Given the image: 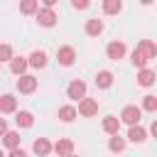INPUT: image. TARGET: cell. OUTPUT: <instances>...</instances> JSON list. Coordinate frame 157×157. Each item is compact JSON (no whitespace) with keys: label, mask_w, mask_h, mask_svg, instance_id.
<instances>
[{"label":"cell","mask_w":157,"mask_h":157,"mask_svg":"<svg viewBox=\"0 0 157 157\" xmlns=\"http://www.w3.org/2000/svg\"><path fill=\"white\" fill-rule=\"evenodd\" d=\"M34 17H37V25H39V27H47V29H49V27H54V25H56V20H59L56 10H54V7H47V5L37 7Z\"/></svg>","instance_id":"1"},{"label":"cell","mask_w":157,"mask_h":157,"mask_svg":"<svg viewBox=\"0 0 157 157\" xmlns=\"http://www.w3.org/2000/svg\"><path fill=\"white\" fill-rule=\"evenodd\" d=\"M37 86H39V81H37L32 74H27V71H25V74H20V76H17V81H15V88H17L20 93H27V96H29V93H34V91H37Z\"/></svg>","instance_id":"2"},{"label":"cell","mask_w":157,"mask_h":157,"mask_svg":"<svg viewBox=\"0 0 157 157\" xmlns=\"http://www.w3.org/2000/svg\"><path fill=\"white\" fill-rule=\"evenodd\" d=\"M76 103H78V108H76L78 115H83V118H93V115H98V98H88V96H83V98H78Z\"/></svg>","instance_id":"3"},{"label":"cell","mask_w":157,"mask_h":157,"mask_svg":"<svg viewBox=\"0 0 157 157\" xmlns=\"http://www.w3.org/2000/svg\"><path fill=\"white\" fill-rule=\"evenodd\" d=\"M125 54H128L125 42H120V39L108 42V47H105V56H108L110 61H120V59H125Z\"/></svg>","instance_id":"4"},{"label":"cell","mask_w":157,"mask_h":157,"mask_svg":"<svg viewBox=\"0 0 157 157\" xmlns=\"http://www.w3.org/2000/svg\"><path fill=\"white\" fill-rule=\"evenodd\" d=\"M56 61H59V66H74L76 64V49L71 44L59 47L56 49Z\"/></svg>","instance_id":"5"},{"label":"cell","mask_w":157,"mask_h":157,"mask_svg":"<svg viewBox=\"0 0 157 157\" xmlns=\"http://www.w3.org/2000/svg\"><path fill=\"white\" fill-rule=\"evenodd\" d=\"M118 118H120V123H125V125H135V123H140V118H142V108H140V105H125Z\"/></svg>","instance_id":"6"},{"label":"cell","mask_w":157,"mask_h":157,"mask_svg":"<svg viewBox=\"0 0 157 157\" xmlns=\"http://www.w3.org/2000/svg\"><path fill=\"white\" fill-rule=\"evenodd\" d=\"M128 142H132V145H142L145 140H147V130L140 125V123H135V125H128V137H125Z\"/></svg>","instance_id":"7"},{"label":"cell","mask_w":157,"mask_h":157,"mask_svg":"<svg viewBox=\"0 0 157 157\" xmlns=\"http://www.w3.org/2000/svg\"><path fill=\"white\" fill-rule=\"evenodd\" d=\"M86 96V83L81 81V78H74L69 86H66V98H71L74 103L78 101V98H83Z\"/></svg>","instance_id":"8"},{"label":"cell","mask_w":157,"mask_h":157,"mask_svg":"<svg viewBox=\"0 0 157 157\" xmlns=\"http://www.w3.org/2000/svg\"><path fill=\"white\" fill-rule=\"evenodd\" d=\"M103 29H105V25H103V20H101V17H88V20H86V25H83V32H86L88 37H101V34H103Z\"/></svg>","instance_id":"9"},{"label":"cell","mask_w":157,"mask_h":157,"mask_svg":"<svg viewBox=\"0 0 157 157\" xmlns=\"http://www.w3.org/2000/svg\"><path fill=\"white\" fill-rule=\"evenodd\" d=\"M15 125H17V130H27L34 125V115L29 110H15Z\"/></svg>","instance_id":"10"},{"label":"cell","mask_w":157,"mask_h":157,"mask_svg":"<svg viewBox=\"0 0 157 157\" xmlns=\"http://www.w3.org/2000/svg\"><path fill=\"white\" fill-rule=\"evenodd\" d=\"M27 64H29L32 69H44V66H47V52H44V49H34V52L27 56Z\"/></svg>","instance_id":"11"},{"label":"cell","mask_w":157,"mask_h":157,"mask_svg":"<svg viewBox=\"0 0 157 157\" xmlns=\"http://www.w3.org/2000/svg\"><path fill=\"white\" fill-rule=\"evenodd\" d=\"M155 78H157V74H155L152 69H147V66L137 69V86H145V88H150V86L155 83Z\"/></svg>","instance_id":"12"},{"label":"cell","mask_w":157,"mask_h":157,"mask_svg":"<svg viewBox=\"0 0 157 157\" xmlns=\"http://www.w3.org/2000/svg\"><path fill=\"white\" fill-rule=\"evenodd\" d=\"M7 64H10V71H12L15 76H20V74H25V71L29 69V64H27V56H15V54H12V59H10Z\"/></svg>","instance_id":"13"},{"label":"cell","mask_w":157,"mask_h":157,"mask_svg":"<svg viewBox=\"0 0 157 157\" xmlns=\"http://www.w3.org/2000/svg\"><path fill=\"white\" fill-rule=\"evenodd\" d=\"M113 71H108V69H103V71H98L96 74V88H101V91H105V88H110L113 86Z\"/></svg>","instance_id":"14"},{"label":"cell","mask_w":157,"mask_h":157,"mask_svg":"<svg viewBox=\"0 0 157 157\" xmlns=\"http://www.w3.org/2000/svg\"><path fill=\"white\" fill-rule=\"evenodd\" d=\"M120 118H115V115H105L103 118V123H101V128H103V132L105 135H113V132H120Z\"/></svg>","instance_id":"15"},{"label":"cell","mask_w":157,"mask_h":157,"mask_svg":"<svg viewBox=\"0 0 157 157\" xmlns=\"http://www.w3.org/2000/svg\"><path fill=\"white\" fill-rule=\"evenodd\" d=\"M76 118H78V113H76V105L74 103H66V105L59 108V120L61 123H74Z\"/></svg>","instance_id":"16"},{"label":"cell","mask_w":157,"mask_h":157,"mask_svg":"<svg viewBox=\"0 0 157 157\" xmlns=\"http://www.w3.org/2000/svg\"><path fill=\"white\" fill-rule=\"evenodd\" d=\"M17 110V98L12 93H2L0 96V113H15Z\"/></svg>","instance_id":"17"},{"label":"cell","mask_w":157,"mask_h":157,"mask_svg":"<svg viewBox=\"0 0 157 157\" xmlns=\"http://www.w3.org/2000/svg\"><path fill=\"white\" fill-rule=\"evenodd\" d=\"M0 137H2V145H5L7 150L17 147V145H20V140H22V137H20V130H5Z\"/></svg>","instance_id":"18"},{"label":"cell","mask_w":157,"mask_h":157,"mask_svg":"<svg viewBox=\"0 0 157 157\" xmlns=\"http://www.w3.org/2000/svg\"><path fill=\"white\" fill-rule=\"evenodd\" d=\"M125 147H128V140L120 137V132H113L108 140V150L110 152H125Z\"/></svg>","instance_id":"19"},{"label":"cell","mask_w":157,"mask_h":157,"mask_svg":"<svg viewBox=\"0 0 157 157\" xmlns=\"http://www.w3.org/2000/svg\"><path fill=\"white\" fill-rule=\"evenodd\" d=\"M32 152H34V155H39V157H44V155H49V152H52V142H49L47 137H37V140H34V145H32Z\"/></svg>","instance_id":"20"},{"label":"cell","mask_w":157,"mask_h":157,"mask_svg":"<svg viewBox=\"0 0 157 157\" xmlns=\"http://www.w3.org/2000/svg\"><path fill=\"white\" fill-rule=\"evenodd\" d=\"M52 152H56V155H71L74 152V142L66 140V137H61V140H56L52 145Z\"/></svg>","instance_id":"21"},{"label":"cell","mask_w":157,"mask_h":157,"mask_svg":"<svg viewBox=\"0 0 157 157\" xmlns=\"http://www.w3.org/2000/svg\"><path fill=\"white\" fill-rule=\"evenodd\" d=\"M137 49H142V52H145V56H147L150 61L157 56V44H155L152 39H140V42H137Z\"/></svg>","instance_id":"22"},{"label":"cell","mask_w":157,"mask_h":157,"mask_svg":"<svg viewBox=\"0 0 157 157\" xmlns=\"http://www.w3.org/2000/svg\"><path fill=\"white\" fill-rule=\"evenodd\" d=\"M130 61H132V66H135V69H142V66H147V64H150V59L145 56V52H142V49H137V47L130 52Z\"/></svg>","instance_id":"23"},{"label":"cell","mask_w":157,"mask_h":157,"mask_svg":"<svg viewBox=\"0 0 157 157\" xmlns=\"http://www.w3.org/2000/svg\"><path fill=\"white\" fill-rule=\"evenodd\" d=\"M103 12H105V15H118V12H123V0H103Z\"/></svg>","instance_id":"24"},{"label":"cell","mask_w":157,"mask_h":157,"mask_svg":"<svg viewBox=\"0 0 157 157\" xmlns=\"http://www.w3.org/2000/svg\"><path fill=\"white\" fill-rule=\"evenodd\" d=\"M39 7V0H20V12L22 15H34Z\"/></svg>","instance_id":"25"},{"label":"cell","mask_w":157,"mask_h":157,"mask_svg":"<svg viewBox=\"0 0 157 157\" xmlns=\"http://www.w3.org/2000/svg\"><path fill=\"white\" fill-rule=\"evenodd\" d=\"M142 110H147V113H155L157 110V96H152V93H147L145 98H142V105H140Z\"/></svg>","instance_id":"26"},{"label":"cell","mask_w":157,"mask_h":157,"mask_svg":"<svg viewBox=\"0 0 157 157\" xmlns=\"http://www.w3.org/2000/svg\"><path fill=\"white\" fill-rule=\"evenodd\" d=\"M12 54H15V52H12L10 44H0V64H2V61H10Z\"/></svg>","instance_id":"27"},{"label":"cell","mask_w":157,"mask_h":157,"mask_svg":"<svg viewBox=\"0 0 157 157\" xmlns=\"http://www.w3.org/2000/svg\"><path fill=\"white\" fill-rule=\"evenodd\" d=\"M91 5V0H71V7L74 10H86Z\"/></svg>","instance_id":"28"},{"label":"cell","mask_w":157,"mask_h":157,"mask_svg":"<svg viewBox=\"0 0 157 157\" xmlns=\"http://www.w3.org/2000/svg\"><path fill=\"white\" fill-rule=\"evenodd\" d=\"M5 130H7V120H5V118H0V135H2Z\"/></svg>","instance_id":"29"},{"label":"cell","mask_w":157,"mask_h":157,"mask_svg":"<svg viewBox=\"0 0 157 157\" xmlns=\"http://www.w3.org/2000/svg\"><path fill=\"white\" fill-rule=\"evenodd\" d=\"M59 0H42V5H47V7H54Z\"/></svg>","instance_id":"30"},{"label":"cell","mask_w":157,"mask_h":157,"mask_svg":"<svg viewBox=\"0 0 157 157\" xmlns=\"http://www.w3.org/2000/svg\"><path fill=\"white\" fill-rule=\"evenodd\" d=\"M150 132H152V135H155V137H157V120H155V123H152V125H150Z\"/></svg>","instance_id":"31"},{"label":"cell","mask_w":157,"mask_h":157,"mask_svg":"<svg viewBox=\"0 0 157 157\" xmlns=\"http://www.w3.org/2000/svg\"><path fill=\"white\" fill-rule=\"evenodd\" d=\"M140 2H142V5H152L155 0H140Z\"/></svg>","instance_id":"32"},{"label":"cell","mask_w":157,"mask_h":157,"mask_svg":"<svg viewBox=\"0 0 157 157\" xmlns=\"http://www.w3.org/2000/svg\"><path fill=\"white\" fill-rule=\"evenodd\" d=\"M0 71H2V64H0Z\"/></svg>","instance_id":"33"},{"label":"cell","mask_w":157,"mask_h":157,"mask_svg":"<svg viewBox=\"0 0 157 157\" xmlns=\"http://www.w3.org/2000/svg\"><path fill=\"white\" fill-rule=\"evenodd\" d=\"M0 155H2V150H0Z\"/></svg>","instance_id":"34"}]
</instances>
